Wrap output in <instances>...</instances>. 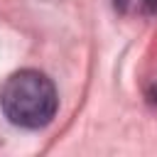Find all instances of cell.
<instances>
[{"mask_svg": "<svg viewBox=\"0 0 157 157\" xmlns=\"http://www.w3.org/2000/svg\"><path fill=\"white\" fill-rule=\"evenodd\" d=\"M0 105L12 125L37 130L52 123L59 98L49 76L34 69H22L5 81Z\"/></svg>", "mask_w": 157, "mask_h": 157, "instance_id": "1", "label": "cell"}]
</instances>
